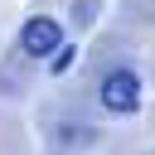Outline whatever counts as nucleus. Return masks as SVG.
Segmentation results:
<instances>
[{
  "label": "nucleus",
  "instance_id": "1",
  "mask_svg": "<svg viewBox=\"0 0 155 155\" xmlns=\"http://www.w3.org/2000/svg\"><path fill=\"white\" fill-rule=\"evenodd\" d=\"M97 102H102L111 116L140 111V78H136L131 68H111V73L102 78V87H97Z\"/></svg>",
  "mask_w": 155,
  "mask_h": 155
},
{
  "label": "nucleus",
  "instance_id": "2",
  "mask_svg": "<svg viewBox=\"0 0 155 155\" xmlns=\"http://www.w3.org/2000/svg\"><path fill=\"white\" fill-rule=\"evenodd\" d=\"M19 48H24L29 58H53V53L63 48V24H58L53 15H34V19L19 29Z\"/></svg>",
  "mask_w": 155,
  "mask_h": 155
},
{
  "label": "nucleus",
  "instance_id": "3",
  "mask_svg": "<svg viewBox=\"0 0 155 155\" xmlns=\"http://www.w3.org/2000/svg\"><path fill=\"white\" fill-rule=\"evenodd\" d=\"M73 58H78V48H73V44H63V48L53 53V63H48V73H53V78H63V73L73 68Z\"/></svg>",
  "mask_w": 155,
  "mask_h": 155
}]
</instances>
